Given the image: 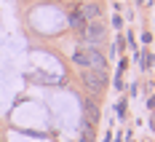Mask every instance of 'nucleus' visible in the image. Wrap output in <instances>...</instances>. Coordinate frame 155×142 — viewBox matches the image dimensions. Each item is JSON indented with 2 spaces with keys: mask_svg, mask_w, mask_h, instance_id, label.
Segmentation results:
<instances>
[{
  "mask_svg": "<svg viewBox=\"0 0 155 142\" xmlns=\"http://www.w3.org/2000/svg\"><path fill=\"white\" fill-rule=\"evenodd\" d=\"M83 86L88 89V91H94V94H99L104 86H107V73L104 70H83Z\"/></svg>",
  "mask_w": 155,
  "mask_h": 142,
  "instance_id": "obj_3",
  "label": "nucleus"
},
{
  "mask_svg": "<svg viewBox=\"0 0 155 142\" xmlns=\"http://www.w3.org/2000/svg\"><path fill=\"white\" fill-rule=\"evenodd\" d=\"M80 40H83V46H96L104 40V24L99 22V19H94V22H86L83 24V30H80Z\"/></svg>",
  "mask_w": 155,
  "mask_h": 142,
  "instance_id": "obj_2",
  "label": "nucleus"
},
{
  "mask_svg": "<svg viewBox=\"0 0 155 142\" xmlns=\"http://www.w3.org/2000/svg\"><path fill=\"white\" fill-rule=\"evenodd\" d=\"M83 3H88V0H83Z\"/></svg>",
  "mask_w": 155,
  "mask_h": 142,
  "instance_id": "obj_5",
  "label": "nucleus"
},
{
  "mask_svg": "<svg viewBox=\"0 0 155 142\" xmlns=\"http://www.w3.org/2000/svg\"><path fill=\"white\" fill-rule=\"evenodd\" d=\"M78 14L83 16V22H94V19H99V14H102V5L96 0H88V3H83L78 8Z\"/></svg>",
  "mask_w": 155,
  "mask_h": 142,
  "instance_id": "obj_4",
  "label": "nucleus"
},
{
  "mask_svg": "<svg viewBox=\"0 0 155 142\" xmlns=\"http://www.w3.org/2000/svg\"><path fill=\"white\" fill-rule=\"evenodd\" d=\"M72 62L83 70H104V56L96 46H80L72 54Z\"/></svg>",
  "mask_w": 155,
  "mask_h": 142,
  "instance_id": "obj_1",
  "label": "nucleus"
}]
</instances>
